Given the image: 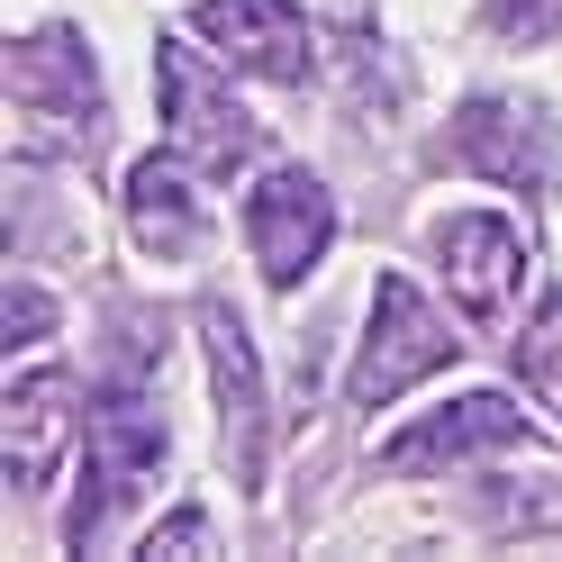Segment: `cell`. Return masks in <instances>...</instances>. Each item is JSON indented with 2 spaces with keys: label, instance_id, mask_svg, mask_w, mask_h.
<instances>
[{
  "label": "cell",
  "instance_id": "3957f363",
  "mask_svg": "<svg viewBox=\"0 0 562 562\" xmlns=\"http://www.w3.org/2000/svg\"><path fill=\"white\" fill-rule=\"evenodd\" d=\"M155 74H164V119H172V146H182L200 172H227V164H245V146H255V119H245L236 100L200 74V55H191L182 37H164Z\"/></svg>",
  "mask_w": 562,
  "mask_h": 562
},
{
  "label": "cell",
  "instance_id": "ba28073f",
  "mask_svg": "<svg viewBox=\"0 0 562 562\" xmlns=\"http://www.w3.org/2000/svg\"><path fill=\"white\" fill-rule=\"evenodd\" d=\"M245 227H255V255H263L272 281H308V263L327 255L336 209H327V191L308 182V172H272L255 191V209H245Z\"/></svg>",
  "mask_w": 562,
  "mask_h": 562
},
{
  "label": "cell",
  "instance_id": "30bf717a",
  "mask_svg": "<svg viewBox=\"0 0 562 562\" xmlns=\"http://www.w3.org/2000/svg\"><path fill=\"white\" fill-rule=\"evenodd\" d=\"M499 445H526V417H517L508 400L472 391V400L436 408L427 427L391 436V463H400V472H445V463H463V453H499Z\"/></svg>",
  "mask_w": 562,
  "mask_h": 562
},
{
  "label": "cell",
  "instance_id": "277c9868",
  "mask_svg": "<svg viewBox=\"0 0 562 562\" xmlns=\"http://www.w3.org/2000/svg\"><path fill=\"white\" fill-rule=\"evenodd\" d=\"M436 263H445V291L463 300V318L499 327L508 300H517V281H526V245H517V227L490 218V209H463V218L436 227Z\"/></svg>",
  "mask_w": 562,
  "mask_h": 562
},
{
  "label": "cell",
  "instance_id": "5b68a950",
  "mask_svg": "<svg viewBox=\"0 0 562 562\" xmlns=\"http://www.w3.org/2000/svg\"><path fill=\"white\" fill-rule=\"evenodd\" d=\"M127 236L164 263H191L209 245V200H200V164L182 146H164L127 172Z\"/></svg>",
  "mask_w": 562,
  "mask_h": 562
},
{
  "label": "cell",
  "instance_id": "52a82bcc",
  "mask_svg": "<svg viewBox=\"0 0 562 562\" xmlns=\"http://www.w3.org/2000/svg\"><path fill=\"white\" fill-rule=\"evenodd\" d=\"M10 100H19V119L27 127H74L82 146H91V127H100V91H91V64H82V37H19L10 55Z\"/></svg>",
  "mask_w": 562,
  "mask_h": 562
},
{
  "label": "cell",
  "instance_id": "4fadbf2b",
  "mask_svg": "<svg viewBox=\"0 0 562 562\" xmlns=\"http://www.w3.org/2000/svg\"><path fill=\"white\" fill-rule=\"evenodd\" d=\"M517 372H526V391H536V400L562 417V300H544L536 327L517 336Z\"/></svg>",
  "mask_w": 562,
  "mask_h": 562
},
{
  "label": "cell",
  "instance_id": "9a60e30c",
  "mask_svg": "<svg viewBox=\"0 0 562 562\" xmlns=\"http://www.w3.org/2000/svg\"><path fill=\"white\" fill-rule=\"evenodd\" d=\"M191 544H209V517H172V526H155V536H146V553H191Z\"/></svg>",
  "mask_w": 562,
  "mask_h": 562
},
{
  "label": "cell",
  "instance_id": "7a4b0ae2",
  "mask_svg": "<svg viewBox=\"0 0 562 562\" xmlns=\"http://www.w3.org/2000/svg\"><path fill=\"white\" fill-rule=\"evenodd\" d=\"M445 363H453V336L427 318V300H417L408 281H381V291H372V336H363L355 372H345V400L381 408V400H400L408 381H427Z\"/></svg>",
  "mask_w": 562,
  "mask_h": 562
},
{
  "label": "cell",
  "instance_id": "5bb4252c",
  "mask_svg": "<svg viewBox=\"0 0 562 562\" xmlns=\"http://www.w3.org/2000/svg\"><path fill=\"white\" fill-rule=\"evenodd\" d=\"M490 19H499V37L536 46V37H553V27H562V0H490Z\"/></svg>",
  "mask_w": 562,
  "mask_h": 562
},
{
  "label": "cell",
  "instance_id": "9c48e42d",
  "mask_svg": "<svg viewBox=\"0 0 562 562\" xmlns=\"http://www.w3.org/2000/svg\"><path fill=\"white\" fill-rule=\"evenodd\" d=\"M64 436H74V381H64V372L10 381V408H0V453H10L19 499H27V490H46V472L64 463Z\"/></svg>",
  "mask_w": 562,
  "mask_h": 562
},
{
  "label": "cell",
  "instance_id": "8fae6325",
  "mask_svg": "<svg viewBox=\"0 0 562 562\" xmlns=\"http://www.w3.org/2000/svg\"><path fill=\"white\" fill-rule=\"evenodd\" d=\"M209 363H218L227 445H236V453H255V436H263V372H255V355H245V336H236L227 308H209Z\"/></svg>",
  "mask_w": 562,
  "mask_h": 562
},
{
  "label": "cell",
  "instance_id": "6da1fadb",
  "mask_svg": "<svg viewBox=\"0 0 562 562\" xmlns=\"http://www.w3.org/2000/svg\"><path fill=\"white\" fill-rule=\"evenodd\" d=\"M164 463V408L136 400V391H110L91 408V481H82V508H74V544H100L110 517L155 481Z\"/></svg>",
  "mask_w": 562,
  "mask_h": 562
},
{
  "label": "cell",
  "instance_id": "8992f818",
  "mask_svg": "<svg viewBox=\"0 0 562 562\" xmlns=\"http://www.w3.org/2000/svg\"><path fill=\"white\" fill-rule=\"evenodd\" d=\"M200 37L255 82H308V19L291 0H200Z\"/></svg>",
  "mask_w": 562,
  "mask_h": 562
},
{
  "label": "cell",
  "instance_id": "7c38bea8",
  "mask_svg": "<svg viewBox=\"0 0 562 562\" xmlns=\"http://www.w3.org/2000/svg\"><path fill=\"white\" fill-rule=\"evenodd\" d=\"M463 146H472L481 172H508V182H536V172H544L536 155H526V110H490V100H481Z\"/></svg>",
  "mask_w": 562,
  "mask_h": 562
}]
</instances>
